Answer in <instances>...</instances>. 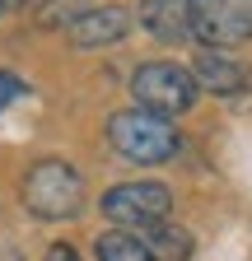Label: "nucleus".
I'll return each mask as SVG.
<instances>
[{"label": "nucleus", "mask_w": 252, "mask_h": 261, "mask_svg": "<svg viewBox=\"0 0 252 261\" xmlns=\"http://www.w3.org/2000/svg\"><path fill=\"white\" fill-rule=\"evenodd\" d=\"M19 93H23V84H19L14 75H0V112H5V108L14 103V98H19Z\"/></svg>", "instance_id": "obj_12"}, {"label": "nucleus", "mask_w": 252, "mask_h": 261, "mask_svg": "<svg viewBox=\"0 0 252 261\" xmlns=\"http://www.w3.org/2000/svg\"><path fill=\"white\" fill-rule=\"evenodd\" d=\"M131 93H136V103L154 117H178L196 103V80L192 70H182V65L173 61H149L136 70L131 80Z\"/></svg>", "instance_id": "obj_3"}, {"label": "nucleus", "mask_w": 252, "mask_h": 261, "mask_svg": "<svg viewBox=\"0 0 252 261\" xmlns=\"http://www.w3.org/2000/svg\"><path fill=\"white\" fill-rule=\"evenodd\" d=\"M192 38L201 47H238L252 38V5L247 0H192Z\"/></svg>", "instance_id": "obj_5"}, {"label": "nucleus", "mask_w": 252, "mask_h": 261, "mask_svg": "<svg viewBox=\"0 0 252 261\" xmlns=\"http://www.w3.org/2000/svg\"><path fill=\"white\" fill-rule=\"evenodd\" d=\"M140 23L159 42L192 38V0H140Z\"/></svg>", "instance_id": "obj_8"}, {"label": "nucleus", "mask_w": 252, "mask_h": 261, "mask_svg": "<svg viewBox=\"0 0 252 261\" xmlns=\"http://www.w3.org/2000/svg\"><path fill=\"white\" fill-rule=\"evenodd\" d=\"M98 210L112 219V228H154V224H168L173 191L164 182H121L103 191Z\"/></svg>", "instance_id": "obj_4"}, {"label": "nucleus", "mask_w": 252, "mask_h": 261, "mask_svg": "<svg viewBox=\"0 0 252 261\" xmlns=\"http://www.w3.org/2000/svg\"><path fill=\"white\" fill-rule=\"evenodd\" d=\"M108 140L117 154L136 159V163H164L178 154V130L168 117H154L145 108H131V112H117L108 121Z\"/></svg>", "instance_id": "obj_2"}, {"label": "nucleus", "mask_w": 252, "mask_h": 261, "mask_svg": "<svg viewBox=\"0 0 252 261\" xmlns=\"http://www.w3.org/2000/svg\"><path fill=\"white\" fill-rule=\"evenodd\" d=\"M192 80H196V89H206V93L234 98V93H243L247 70L238 65V56L219 51V47H201V56H196V65H192Z\"/></svg>", "instance_id": "obj_6"}, {"label": "nucleus", "mask_w": 252, "mask_h": 261, "mask_svg": "<svg viewBox=\"0 0 252 261\" xmlns=\"http://www.w3.org/2000/svg\"><path fill=\"white\" fill-rule=\"evenodd\" d=\"M131 33V14L121 5H98V10H84L70 23V42L75 47H112Z\"/></svg>", "instance_id": "obj_7"}, {"label": "nucleus", "mask_w": 252, "mask_h": 261, "mask_svg": "<svg viewBox=\"0 0 252 261\" xmlns=\"http://www.w3.org/2000/svg\"><path fill=\"white\" fill-rule=\"evenodd\" d=\"M145 247L154 261H187L192 256V233L173 228V224H154V228H145Z\"/></svg>", "instance_id": "obj_9"}, {"label": "nucleus", "mask_w": 252, "mask_h": 261, "mask_svg": "<svg viewBox=\"0 0 252 261\" xmlns=\"http://www.w3.org/2000/svg\"><path fill=\"white\" fill-rule=\"evenodd\" d=\"M23 205L33 219H70L84 205V177L61 159H42L23 177Z\"/></svg>", "instance_id": "obj_1"}, {"label": "nucleus", "mask_w": 252, "mask_h": 261, "mask_svg": "<svg viewBox=\"0 0 252 261\" xmlns=\"http://www.w3.org/2000/svg\"><path fill=\"white\" fill-rule=\"evenodd\" d=\"M247 5H252V0H247Z\"/></svg>", "instance_id": "obj_14"}, {"label": "nucleus", "mask_w": 252, "mask_h": 261, "mask_svg": "<svg viewBox=\"0 0 252 261\" xmlns=\"http://www.w3.org/2000/svg\"><path fill=\"white\" fill-rule=\"evenodd\" d=\"M98 261H154L145 238H136L131 228H108V233H98Z\"/></svg>", "instance_id": "obj_10"}, {"label": "nucleus", "mask_w": 252, "mask_h": 261, "mask_svg": "<svg viewBox=\"0 0 252 261\" xmlns=\"http://www.w3.org/2000/svg\"><path fill=\"white\" fill-rule=\"evenodd\" d=\"M47 261H80V252H75L70 243H56V247L47 252Z\"/></svg>", "instance_id": "obj_13"}, {"label": "nucleus", "mask_w": 252, "mask_h": 261, "mask_svg": "<svg viewBox=\"0 0 252 261\" xmlns=\"http://www.w3.org/2000/svg\"><path fill=\"white\" fill-rule=\"evenodd\" d=\"M84 14V0H52V5H42V23H75Z\"/></svg>", "instance_id": "obj_11"}]
</instances>
